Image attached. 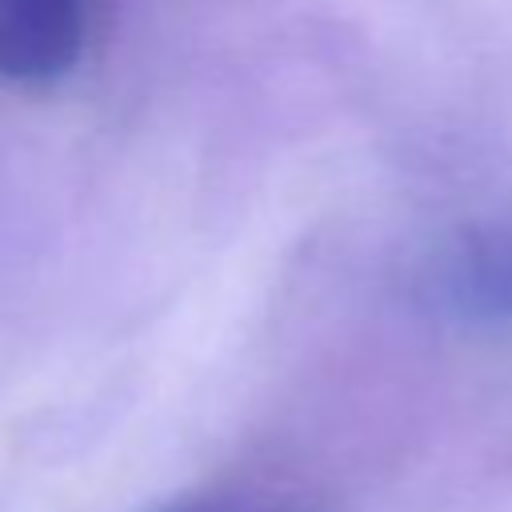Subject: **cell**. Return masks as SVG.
<instances>
[{
    "instance_id": "1",
    "label": "cell",
    "mask_w": 512,
    "mask_h": 512,
    "mask_svg": "<svg viewBox=\"0 0 512 512\" xmlns=\"http://www.w3.org/2000/svg\"><path fill=\"white\" fill-rule=\"evenodd\" d=\"M88 0H0V84L52 88L84 56Z\"/></svg>"
},
{
    "instance_id": "2",
    "label": "cell",
    "mask_w": 512,
    "mask_h": 512,
    "mask_svg": "<svg viewBox=\"0 0 512 512\" xmlns=\"http://www.w3.org/2000/svg\"><path fill=\"white\" fill-rule=\"evenodd\" d=\"M444 304L472 320H512V228L460 236L436 268Z\"/></svg>"
},
{
    "instance_id": "3",
    "label": "cell",
    "mask_w": 512,
    "mask_h": 512,
    "mask_svg": "<svg viewBox=\"0 0 512 512\" xmlns=\"http://www.w3.org/2000/svg\"><path fill=\"white\" fill-rule=\"evenodd\" d=\"M152 512H300V508H288L276 500H252V496H236V492H192V496L156 504Z\"/></svg>"
}]
</instances>
